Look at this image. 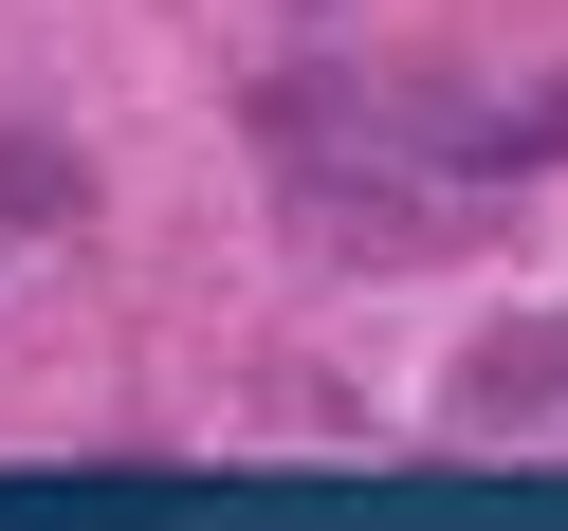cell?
I'll list each match as a JSON object with an SVG mask.
<instances>
[{
    "label": "cell",
    "instance_id": "cell-1",
    "mask_svg": "<svg viewBox=\"0 0 568 531\" xmlns=\"http://www.w3.org/2000/svg\"><path fill=\"white\" fill-rule=\"evenodd\" d=\"M55 202H74V184H55V147H0V221H55Z\"/></svg>",
    "mask_w": 568,
    "mask_h": 531
}]
</instances>
